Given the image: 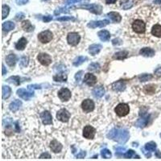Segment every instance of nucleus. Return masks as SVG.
I'll use <instances>...</instances> for the list:
<instances>
[{
	"mask_svg": "<svg viewBox=\"0 0 161 161\" xmlns=\"http://www.w3.org/2000/svg\"><path fill=\"white\" fill-rule=\"evenodd\" d=\"M2 28L4 32H10L13 30L15 28V24L12 22V21H7V22H5L2 25Z\"/></svg>",
	"mask_w": 161,
	"mask_h": 161,
	"instance_id": "obj_28",
	"label": "nucleus"
},
{
	"mask_svg": "<svg viewBox=\"0 0 161 161\" xmlns=\"http://www.w3.org/2000/svg\"><path fill=\"white\" fill-rule=\"evenodd\" d=\"M160 137H161V134H160Z\"/></svg>",
	"mask_w": 161,
	"mask_h": 161,
	"instance_id": "obj_57",
	"label": "nucleus"
},
{
	"mask_svg": "<svg viewBox=\"0 0 161 161\" xmlns=\"http://www.w3.org/2000/svg\"><path fill=\"white\" fill-rule=\"evenodd\" d=\"M100 68V65L97 63H91L89 65L88 69L90 71H97Z\"/></svg>",
	"mask_w": 161,
	"mask_h": 161,
	"instance_id": "obj_41",
	"label": "nucleus"
},
{
	"mask_svg": "<svg viewBox=\"0 0 161 161\" xmlns=\"http://www.w3.org/2000/svg\"><path fill=\"white\" fill-rule=\"evenodd\" d=\"M17 60V57L15 54H10L6 57V61L7 64L10 66V67H14Z\"/></svg>",
	"mask_w": 161,
	"mask_h": 161,
	"instance_id": "obj_25",
	"label": "nucleus"
},
{
	"mask_svg": "<svg viewBox=\"0 0 161 161\" xmlns=\"http://www.w3.org/2000/svg\"><path fill=\"white\" fill-rule=\"evenodd\" d=\"M24 17H25V15H24V13L20 12V13H18V14H17V15L16 16V20H21L22 19H24Z\"/></svg>",
	"mask_w": 161,
	"mask_h": 161,
	"instance_id": "obj_47",
	"label": "nucleus"
},
{
	"mask_svg": "<svg viewBox=\"0 0 161 161\" xmlns=\"http://www.w3.org/2000/svg\"><path fill=\"white\" fill-rule=\"evenodd\" d=\"M96 131L91 126H86L83 130V136L87 139H93L94 138Z\"/></svg>",
	"mask_w": 161,
	"mask_h": 161,
	"instance_id": "obj_11",
	"label": "nucleus"
},
{
	"mask_svg": "<svg viewBox=\"0 0 161 161\" xmlns=\"http://www.w3.org/2000/svg\"><path fill=\"white\" fill-rule=\"evenodd\" d=\"M85 1H89V0H65L64 3L65 4L66 7L69 8L70 6H72L75 3H84Z\"/></svg>",
	"mask_w": 161,
	"mask_h": 161,
	"instance_id": "obj_34",
	"label": "nucleus"
},
{
	"mask_svg": "<svg viewBox=\"0 0 161 161\" xmlns=\"http://www.w3.org/2000/svg\"><path fill=\"white\" fill-rule=\"evenodd\" d=\"M28 44V41L27 40L24 38V37H22L21 39H20L18 42H17V44H16V48L17 50H20V51H23L25 47H26V45Z\"/></svg>",
	"mask_w": 161,
	"mask_h": 161,
	"instance_id": "obj_26",
	"label": "nucleus"
},
{
	"mask_svg": "<svg viewBox=\"0 0 161 161\" xmlns=\"http://www.w3.org/2000/svg\"><path fill=\"white\" fill-rule=\"evenodd\" d=\"M94 102L90 99H85L81 103V108L86 113L93 111L94 110Z\"/></svg>",
	"mask_w": 161,
	"mask_h": 161,
	"instance_id": "obj_10",
	"label": "nucleus"
},
{
	"mask_svg": "<svg viewBox=\"0 0 161 161\" xmlns=\"http://www.w3.org/2000/svg\"><path fill=\"white\" fill-rule=\"evenodd\" d=\"M80 7L86 9L96 15H100L101 13V10H102L101 7L99 5H97V4H85V5H81Z\"/></svg>",
	"mask_w": 161,
	"mask_h": 161,
	"instance_id": "obj_6",
	"label": "nucleus"
},
{
	"mask_svg": "<svg viewBox=\"0 0 161 161\" xmlns=\"http://www.w3.org/2000/svg\"><path fill=\"white\" fill-rule=\"evenodd\" d=\"M21 26H22V28L24 29L25 32H31L34 30V27L32 26L29 20H24V21H23Z\"/></svg>",
	"mask_w": 161,
	"mask_h": 161,
	"instance_id": "obj_27",
	"label": "nucleus"
},
{
	"mask_svg": "<svg viewBox=\"0 0 161 161\" xmlns=\"http://www.w3.org/2000/svg\"><path fill=\"white\" fill-rule=\"evenodd\" d=\"M101 156L103 157L104 159H110V158H111V156H112V154L110 152V151L106 148L101 150Z\"/></svg>",
	"mask_w": 161,
	"mask_h": 161,
	"instance_id": "obj_36",
	"label": "nucleus"
},
{
	"mask_svg": "<svg viewBox=\"0 0 161 161\" xmlns=\"http://www.w3.org/2000/svg\"><path fill=\"white\" fill-rule=\"evenodd\" d=\"M155 74L157 76H161V67L160 68H158L155 71Z\"/></svg>",
	"mask_w": 161,
	"mask_h": 161,
	"instance_id": "obj_52",
	"label": "nucleus"
},
{
	"mask_svg": "<svg viewBox=\"0 0 161 161\" xmlns=\"http://www.w3.org/2000/svg\"><path fill=\"white\" fill-rule=\"evenodd\" d=\"M114 111L116 114L119 117H124L127 115L130 112V107L126 103H120L115 107Z\"/></svg>",
	"mask_w": 161,
	"mask_h": 161,
	"instance_id": "obj_2",
	"label": "nucleus"
},
{
	"mask_svg": "<svg viewBox=\"0 0 161 161\" xmlns=\"http://www.w3.org/2000/svg\"><path fill=\"white\" fill-rule=\"evenodd\" d=\"M80 40V36L78 33L76 32H71L68 35L67 37V41L68 44L72 45V46H76L79 44Z\"/></svg>",
	"mask_w": 161,
	"mask_h": 161,
	"instance_id": "obj_7",
	"label": "nucleus"
},
{
	"mask_svg": "<svg viewBox=\"0 0 161 161\" xmlns=\"http://www.w3.org/2000/svg\"><path fill=\"white\" fill-rule=\"evenodd\" d=\"M69 118H70V114L66 109H61L56 114V118L63 122H67Z\"/></svg>",
	"mask_w": 161,
	"mask_h": 161,
	"instance_id": "obj_8",
	"label": "nucleus"
},
{
	"mask_svg": "<svg viewBox=\"0 0 161 161\" xmlns=\"http://www.w3.org/2000/svg\"><path fill=\"white\" fill-rule=\"evenodd\" d=\"M17 94L18 96L24 100H30L32 97L34 96V91L30 90V89L26 90L25 89H19L17 90Z\"/></svg>",
	"mask_w": 161,
	"mask_h": 161,
	"instance_id": "obj_5",
	"label": "nucleus"
},
{
	"mask_svg": "<svg viewBox=\"0 0 161 161\" xmlns=\"http://www.w3.org/2000/svg\"><path fill=\"white\" fill-rule=\"evenodd\" d=\"M85 155H86V152H85L80 151L78 154H76V158H79V159H82V158H84V157L85 156Z\"/></svg>",
	"mask_w": 161,
	"mask_h": 161,
	"instance_id": "obj_46",
	"label": "nucleus"
},
{
	"mask_svg": "<svg viewBox=\"0 0 161 161\" xmlns=\"http://www.w3.org/2000/svg\"><path fill=\"white\" fill-rule=\"evenodd\" d=\"M7 71L6 70V68H5V66H4V64H3V75H5V74H7Z\"/></svg>",
	"mask_w": 161,
	"mask_h": 161,
	"instance_id": "obj_54",
	"label": "nucleus"
},
{
	"mask_svg": "<svg viewBox=\"0 0 161 161\" xmlns=\"http://www.w3.org/2000/svg\"><path fill=\"white\" fill-rule=\"evenodd\" d=\"M149 114H143L142 115L141 118H139L136 122V126L139 127V128H143L144 126H146L149 121Z\"/></svg>",
	"mask_w": 161,
	"mask_h": 161,
	"instance_id": "obj_16",
	"label": "nucleus"
},
{
	"mask_svg": "<svg viewBox=\"0 0 161 161\" xmlns=\"http://www.w3.org/2000/svg\"><path fill=\"white\" fill-rule=\"evenodd\" d=\"M50 148H51V150H52L53 152L59 153L62 150V145H61L60 142H58L56 139H54L50 143Z\"/></svg>",
	"mask_w": 161,
	"mask_h": 161,
	"instance_id": "obj_17",
	"label": "nucleus"
},
{
	"mask_svg": "<svg viewBox=\"0 0 161 161\" xmlns=\"http://www.w3.org/2000/svg\"><path fill=\"white\" fill-rule=\"evenodd\" d=\"M71 92L70 90L66 88H63L58 92V97L62 101H67L71 98Z\"/></svg>",
	"mask_w": 161,
	"mask_h": 161,
	"instance_id": "obj_12",
	"label": "nucleus"
},
{
	"mask_svg": "<svg viewBox=\"0 0 161 161\" xmlns=\"http://www.w3.org/2000/svg\"><path fill=\"white\" fill-rule=\"evenodd\" d=\"M53 79L55 81H59V82H62V81H66L67 80V76L66 75L64 74H57L56 76H53Z\"/></svg>",
	"mask_w": 161,
	"mask_h": 161,
	"instance_id": "obj_37",
	"label": "nucleus"
},
{
	"mask_svg": "<svg viewBox=\"0 0 161 161\" xmlns=\"http://www.w3.org/2000/svg\"><path fill=\"white\" fill-rule=\"evenodd\" d=\"M92 93L95 97H101L104 95L105 89L102 86H98V87H96L93 89Z\"/></svg>",
	"mask_w": 161,
	"mask_h": 161,
	"instance_id": "obj_23",
	"label": "nucleus"
},
{
	"mask_svg": "<svg viewBox=\"0 0 161 161\" xmlns=\"http://www.w3.org/2000/svg\"><path fill=\"white\" fill-rule=\"evenodd\" d=\"M40 118L42 120V122L44 125L52 124V117L51 114L48 111H44L40 114Z\"/></svg>",
	"mask_w": 161,
	"mask_h": 161,
	"instance_id": "obj_14",
	"label": "nucleus"
},
{
	"mask_svg": "<svg viewBox=\"0 0 161 161\" xmlns=\"http://www.w3.org/2000/svg\"><path fill=\"white\" fill-rule=\"evenodd\" d=\"M20 65L22 67H26L28 64V58L27 56H22L20 61Z\"/></svg>",
	"mask_w": 161,
	"mask_h": 161,
	"instance_id": "obj_42",
	"label": "nucleus"
},
{
	"mask_svg": "<svg viewBox=\"0 0 161 161\" xmlns=\"http://www.w3.org/2000/svg\"><path fill=\"white\" fill-rule=\"evenodd\" d=\"M82 74H83V71H79L76 73L75 75V79H76V82H80V79H81V76H82Z\"/></svg>",
	"mask_w": 161,
	"mask_h": 161,
	"instance_id": "obj_45",
	"label": "nucleus"
},
{
	"mask_svg": "<svg viewBox=\"0 0 161 161\" xmlns=\"http://www.w3.org/2000/svg\"><path fill=\"white\" fill-rule=\"evenodd\" d=\"M152 34L154 36L161 38V25H160V24L154 25L152 29Z\"/></svg>",
	"mask_w": 161,
	"mask_h": 161,
	"instance_id": "obj_29",
	"label": "nucleus"
},
{
	"mask_svg": "<svg viewBox=\"0 0 161 161\" xmlns=\"http://www.w3.org/2000/svg\"><path fill=\"white\" fill-rule=\"evenodd\" d=\"M108 17L112 20L113 22H115V23H119L121 20H122V17H121L120 14L118 13V12H111L107 14Z\"/></svg>",
	"mask_w": 161,
	"mask_h": 161,
	"instance_id": "obj_22",
	"label": "nucleus"
},
{
	"mask_svg": "<svg viewBox=\"0 0 161 161\" xmlns=\"http://www.w3.org/2000/svg\"><path fill=\"white\" fill-rule=\"evenodd\" d=\"M110 24L109 20H98V21H91L89 22L87 26L90 28H103L105 26L108 25Z\"/></svg>",
	"mask_w": 161,
	"mask_h": 161,
	"instance_id": "obj_13",
	"label": "nucleus"
},
{
	"mask_svg": "<svg viewBox=\"0 0 161 161\" xmlns=\"http://www.w3.org/2000/svg\"><path fill=\"white\" fill-rule=\"evenodd\" d=\"M44 1H48V0H44Z\"/></svg>",
	"mask_w": 161,
	"mask_h": 161,
	"instance_id": "obj_56",
	"label": "nucleus"
},
{
	"mask_svg": "<svg viewBox=\"0 0 161 161\" xmlns=\"http://www.w3.org/2000/svg\"><path fill=\"white\" fill-rule=\"evenodd\" d=\"M38 40L42 44H47L52 40V33L50 31H44L38 35Z\"/></svg>",
	"mask_w": 161,
	"mask_h": 161,
	"instance_id": "obj_4",
	"label": "nucleus"
},
{
	"mask_svg": "<svg viewBox=\"0 0 161 161\" xmlns=\"http://www.w3.org/2000/svg\"><path fill=\"white\" fill-rule=\"evenodd\" d=\"M16 3L18 5H24L28 2V0H16Z\"/></svg>",
	"mask_w": 161,
	"mask_h": 161,
	"instance_id": "obj_49",
	"label": "nucleus"
},
{
	"mask_svg": "<svg viewBox=\"0 0 161 161\" xmlns=\"http://www.w3.org/2000/svg\"><path fill=\"white\" fill-rule=\"evenodd\" d=\"M86 60H87V57H86V56H77L76 59L73 60V65H74V66H79V65H80L81 64H83Z\"/></svg>",
	"mask_w": 161,
	"mask_h": 161,
	"instance_id": "obj_32",
	"label": "nucleus"
},
{
	"mask_svg": "<svg viewBox=\"0 0 161 161\" xmlns=\"http://www.w3.org/2000/svg\"><path fill=\"white\" fill-rule=\"evenodd\" d=\"M101 49V45L99 44H94L89 46V52L92 55V56H95L98 52H100Z\"/></svg>",
	"mask_w": 161,
	"mask_h": 161,
	"instance_id": "obj_19",
	"label": "nucleus"
},
{
	"mask_svg": "<svg viewBox=\"0 0 161 161\" xmlns=\"http://www.w3.org/2000/svg\"><path fill=\"white\" fill-rule=\"evenodd\" d=\"M132 28L134 30V32H135L136 33H143L145 32L146 29V24L143 21H142L140 20H136L135 21H134L132 24Z\"/></svg>",
	"mask_w": 161,
	"mask_h": 161,
	"instance_id": "obj_3",
	"label": "nucleus"
},
{
	"mask_svg": "<svg viewBox=\"0 0 161 161\" xmlns=\"http://www.w3.org/2000/svg\"><path fill=\"white\" fill-rule=\"evenodd\" d=\"M128 56V52L126 51H122V52H116L114 55V59H117V60H123L125 58H126Z\"/></svg>",
	"mask_w": 161,
	"mask_h": 161,
	"instance_id": "obj_31",
	"label": "nucleus"
},
{
	"mask_svg": "<svg viewBox=\"0 0 161 161\" xmlns=\"http://www.w3.org/2000/svg\"><path fill=\"white\" fill-rule=\"evenodd\" d=\"M112 88L114 91L121 92V91H122V90H124L125 89V88H126V84H125L123 81L119 80V81L114 82V83L113 84Z\"/></svg>",
	"mask_w": 161,
	"mask_h": 161,
	"instance_id": "obj_20",
	"label": "nucleus"
},
{
	"mask_svg": "<svg viewBox=\"0 0 161 161\" xmlns=\"http://www.w3.org/2000/svg\"><path fill=\"white\" fill-rule=\"evenodd\" d=\"M106 3L107 4H113L115 3L116 0H106Z\"/></svg>",
	"mask_w": 161,
	"mask_h": 161,
	"instance_id": "obj_53",
	"label": "nucleus"
},
{
	"mask_svg": "<svg viewBox=\"0 0 161 161\" xmlns=\"http://www.w3.org/2000/svg\"><path fill=\"white\" fill-rule=\"evenodd\" d=\"M3 12H2V16H3V19H5L6 17H7V16L9 15V12H10V7H8L7 5H3Z\"/></svg>",
	"mask_w": 161,
	"mask_h": 161,
	"instance_id": "obj_39",
	"label": "nucleus"
},
{
	"mask_svg": "<svg viewBox=\"0 0 161 161\" xmlns=\"http://www.w3.org/2000/svg\"><path fill=\"white\" fill-rule=\"evenodd\" d=\"M84 82L85 84L88 85L89 86H93L96 84L97 77L92 73H86L85 75Z\"/></svg>",
	"mask_w": 161,
	"mask_h": 161,
	"instance_id": "obj_15",
	"label": "nucleus"
},
{
	"mask_svg": "<svg viewBox=\"0 0 161 161\" xmlns=\"http://www.w3.org/2000/svg\"><path fill=\"white\" fill-rule=\"evenodd\" d=\"M37 59L40 64L44 66H48L52 63V57L47 53H40L37 56Z\"/></svg>",
	"mask_w": 161,
	"mask_h": 161,
	"instance_id": "obj_9",
	"label": "nucleus"
},
{
	"mask_svg": "<svg viewBox=\"0 0 161 161\" xmlns=\"http://www.w3.org/2000/svg\"><path fill=\"white\" fill-rule=\"evenodd\" d=\"M97 36L99 37V39L101 41H103V42L108 41L110 40V34L106 30H101V31H100V32L97 33Z\"/></svg>",
	"mask_w": 161,
	"mask_h": 161,
	"instance_id": "obj_21",
	"label": "nucleus"
},
{
	"mask_svg": "<svg viewBox=\"0 0 161 161\" xmlns=\"http://www.w3.org/2000/svg\"><path fill=\"white\" fill-rule=\"evenodd\" d=\"M124 157L126 159H130V158H132V157H137L138 159H139V156H137L136 153L133 150H129L126 152L124 154Z\"/></svg>",
	"mask_w": 161,
	"mask_h": 161,
	"instance_id": "obj_38",
	"label": "nucleus"
},
{
	"mask_svg": "<svg viewBox=\"0 0 161 161\" xmlns=\"http://www.w3.org/2000/svg\"><path fill=\"white\" fill-rule=\"evenodd\" d=\"M52 20V17L51 16H44V18H43V20H44L45 23H48L49 21H51Z\"/></svg>",
	"mask_w": 161,
	"mask_h": 161,
	"instance_id": "obj_50",
	"label": "nucleus"
},
{
	"mask_svg": "<svg viewBox=\"0 0 161 161\" xmlns=\"http://www.w3.org/2000/svg\"><path fill=\"white\" fill-rule=\"evenodd\" d=\"M2 95H3V99H7L9 97L11 96L12 94V89L10 88L9 86H6L3 85V89H2Z\"/></svg>",
	"mask_w": 161,
	"mask_h": 161,
	"instance_id": "obj_30",
	"label": "nucleus"
},
{
	"mask_svg": "<svg viewBox=\"0 0 161 161\" xmlns=\"http://www.w3.org/2000/svg\"><path fill=\"white\" fill-rule=\"evenodd\" d=\"M40 159H44V158H47V159H50L51 158V156L48 154V153H47V152H45V153H43L41 156H40Z\"/></svg>",
	"mask_w": 161,
	"mask_h": 161,
	"instance_id": "obj_51",
	"label": "nucleus"
},
{
	"mask_svg": "<svg viewBox=\"0 0 161 161\" xmlns=\"http://www.w3.org/2000/svg\"><path fill=\"white\" fill-rule=\"evenodd\" d=\"M75 19L72 16H62L60 18H56V20L58 21H69V20H74Z\"/></svg>",
	"mask_w": 161,
	"mask_h": 161,
	"instance_id": "obj_44",
	"label": "nucleus"
},
{
	"mask_svg": "<svg viewBox=\"0 0 161 161\" xmlns=\"http://www.w3.org/2000/svg\"><path fill=\"white\" fill-rule=\"evenodd\" d=\"M133 6V1L132 0H127L126 3L122 4V8L124 10H127L129 8H131Z\"/></svg>",
	"mask_w": 161,
	"mask_h": 161,
	"instance_id": "obj_43",
	"label": "nucleus"
},
{
	"mask_svg": "<svg viewBox=\"0 0 161 161\" xmlns=\"http://www.w3.org/2000/svg\"><path fill=\"white\" fill-rule=\"evenodd\" d=\"M107 138L119 143H125L129 139V132L125 129L114 128L107 134Z\"/></svg>",
	"mask_w": 161,
	"mask_h": 161,
	"instance_id": "obj_1",
	"label": "nucleus"
},
{
	"mask_svg": "<svg viewBox=\"0 0 161 161\" xmlns=\"http://www.w3.org/2000/svg\"><path fill=\"white\" fill-rule=\"evenodd\" d=\"M7 80L8 82L13 83L16 85H19L20 84V77L19 76H12L11 77H9Z\"/></svg>",
	"mask_w": 161,
	"mask_h": 161,
	"instance_id": "obj_35",
	"label": "nucleus"
},
{
	"mask_svg": "<svg viewBox=\"0 0 161 161\" xmlns=\"http://www.w3.org/2000/svg\"><path fill=\"white\" fill-rule=\"evenodd\" d=\"M144 149L146 151H147V152H155L156 149V144L154 142L147 143H146V145H145Z\"/></svg>",
	"mask_w": 161,
	"mask_h": 161,
	"instance_id": "obj_33",
	"label": "nucleus"
},
{
	"mask_svg": "<svg viewBox=\"0 0 161 161\" xmlns=\"http://www.w3.org/2000/svg\"><path fill=\"white\" fill-rule=\"evenodd\" d=\"M154 3L161 4V0H155V1H154Z\"/></svg>",
	"mask_w": 161,
	"mask_h": 161,
	"instance_id": "obj_55",
	"label": "nucleus"
},
{
	"mask_svg": "<svg viewBox=\"0 0 161 161\" xmlns=\"http://www.w3.org/2000/svg\"><path fill=\"white\" fill-rule=\"evenodd\" d=\"M139 54L146 57H152L155 55V51L151 48H143L139 51Z\"/></svg>",
	"mask_w": 161,
	"mask_h": 161,
	"instance_id": "obj_18",
	"label": "nucleus"
},
{
	"mask_svg": "<svg viewBox=\"0 0 161 161\" xmlns=\"http://www.w3.org/2000/svg\"><path fill=\"white\" fill-rule=\"evenodd\" d=\"M21 106H22V101H21L15 100L10 104L9 109H10L12 111H13V112H16V111L21 107Z\"/></svg>",
	"mask_w": 161,
	"mask_h": 161,
	"instance_id": "obj_24",
	"label": "nucleus"
},
{
	"mask_svg": "<svg viewBox=\"0 0 161 161\" xmlns=\"http://www.w3.org/2000/svg\"><path fill=\"white\" fill-rule=\"evenodd\" d=\"M125 152H126V148H125V147H117L116 148L117 154H118V153L122 154V153H124Z\"/></svg>",
	"mask_w": 161,
	"mask_h": 161,
	"instance_id": "obj_48",
	"label": "nucleus"
},
{
	"mask_svg": "<svg viewBox=\"0 0 161 161\" xmlns=\"http://www.w3.org/2000/svg\"><path fill=\"white\" fill-rule=\"evenodd\" d=\"M139 80L140 81L142 82H144V81H147V80H151L152 78V76L151 75V74H142L140 76H139Z\"/></svg>",
	"mask_w": 161,
	"mask_h": 161,
	"instance_id": "obj_40",
	"label": "nucleus"
}]
</instances>
